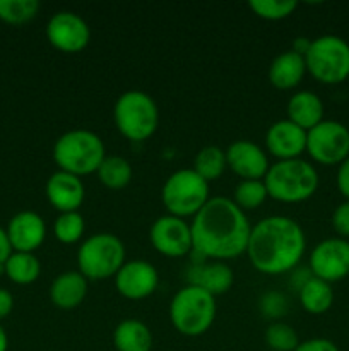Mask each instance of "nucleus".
<instances>
[{
  "label": "nucleus",
  "mask_w": 349,
  "mask_h": 351,
  "mask_svg": "<svg viewBox=\"0 0 349 351\" xmlns=\"http://www.w3.org/2000/svg\"><path fill=\"white\" fill-rule=\"evenodd\" d=\"M190 230L194 252L226 263L246 252L252 226L233 199L211 197L192 218Z\"/></svg>",
  "instance_id": "f257e3e1"
},
{
  "label": "nucleus",
  "mask_w": 349,
  "mask_h": 351,
  "mask_svg": "<svg viewBox=\"0 0 349 351\" xmlns=\"http://www.w3.org/2000/svg\"><path fill=\"white\" fill-rule=\"evenodd\" d=\"M307 249V237L296 219L267 216L252 226L246 256L253 269L269 276L294 271Z\"/></svg>",
  "instance_id": "f03ea898"
},
{
  "label": "nucleus",
  "mask_w": 349,
  "mask_h": 351,
  "mask_svg": "<svg viewBox=\"0 0 349 351\" xmlns=\"http://www.w3.org/2000/svg\"><path fill=\"white\" fill-rule=\"evenodd\" d=\"M263 184L270 199L284 204H298L308 201L317 192L320 178L313 165L296 158L270 165Z\"/></svg>",
  "instance_id": "7ed1b4c3"
},
{
  "label": "nucleus",
  "mask_w": 349,
  "mask_h": 351,
  "mask_svg": "<svg viewBox=\"0 0 349 351\" xmlns=\"http://www.w3.org/2000/svg\"><path fill=\"white\" fill-rule=\"evenodd\" d=\"M53 161L60 171L84 177L96 173L106 154L105 143L96 132L74 129L64 132L53 144Z\"/></svg>",
  "instance_id": "20e7f679"
},
{
  "label": "nucleus",
  "mask_w": 349,
  "mask_h": 351,
  "mask_svg": "<svg viewBox=\"0 0 349 351\" xmlns=\"http://www.w3.org/2000/svg\"><path fill=\"white\" fill-rule=\"evenodd\" d=\"M113 122L118 132L132 143H144L154 136L159 125V110L153 96L130 89L116 98Z\"/></svg>",
  "instance_id": "39448f33"
},
{
  "label": "nucleus",
  "mask_w": 349,
  "mask_h": 351,
  "mask_svg": "<svg viewBox=\"0 0 349 351\" xmlns=\"http://www.w3.org/2000/svg\"><path fill=\"white\" fill-rule=\"evenodd\" d=\"M216 312V297L202 288L187 285L171 298L170 321L180 335L197 338L205 335L214 324Z\"/></svg>",
  "instance_id": "423d86ee"
},
{
  "label": "nucleus",
  "mask_w": 349,
  "mask_h": 351,
  "mask_svg": "<svg viewBox=\"0 0 349 351\" xmlns=\"http://www.w3.org/2000/svg\"><path fill=\"white\" fill-rule=\"evenodd\" d=\"M123 264H125V245L113 233H94L86 239L77 250L79 273L88 281L115 278Z\"/></svg>",
  "instance_id": "0eeeda50"
},
{
  "label": "nucleus",
  "mask_w": 349,
  "mask_h": 351,
  "mask_svg": "<svg viewBox=\"0 0 349 351\" xmlns=\"http://www.w3.org/2000/svg\"><path fill=\"white\" fill-rule=\"evenodd\" d=\"M305 65L315 81L327 86L341 84L349 79V43L337 34H322L311 40Z\"/></svg>",
  "instance_id": "6e6552de"
},
{
  "label": "nucleus",
  "mask_w": 349,
  "mask_h": 351,
  "mask_svg": "<svg viewBox=\"0 0 349 351\" xmlns=\"http://www.w3.org/2000/svg\"><path fill=\"white\" fill-rule=\"evenodd\" d=\"M209 199V184L195 173L194 168L173 171L161 189V201L168 215L181 219L194 218Z\"/></svg>",
  "instance_id": "1a4fd4ad"
},
{
  "label": "nucleus",
  "mask_w": 349,
  "mask_h": 351,
  "mask_svg": "<svg viewBox=\"0 0 349 351\" xmlns=\"http://www.w3.org/2000/svg\"><path fill=\"white\" fill-rule=\"evenodd\" d=\"M307 153L315 163L339 167L349 158V129L339 120L325 119L307 132Z\"/></svg>",
  "instance_id": "9d476101"
},
{
  "label": "nucleus",
  "mask_w": 349,
  "mask_h": 351,
  "mask_svg": "<svg viewBox=\"0 0 349 351\" xmlns=\"http://www.w3.org/2000/svg\"><path fill=\"white\" fill-rule=\"evenodd\" d=\"M47 40L55 50L62 53H79L91 41V27L79 14L60 10L48 19Z\"/></svg>",
  "instance_id": "9b49d317"
},
{
  "label": "nucleus",
  "mask_w": 349,
  "mask_h": 351,
  "mask_svg": "<svg viewBox=\"0 0 349 351\" xmlns=\"http://www.w3.org/2000/svg\"><path fill=\"white\" fill-rule=\"evenodd\" d=\"M310 271L331 285L346 280L349 276V240L331 237L318 242L310 254Z\"/></svg>",
  "instance_id": "f8f14e48"
},
{
  "label": "nucleus",
  "mask_w": 349,
  "mask_h": 351,
  "mask_svg": "<svg viewBox=\"0 0 349 351\" xmlns=\"http://www.w3.org/2000/svg\"><path fill=\"white\" fill-rule=\"evenodd\" d=\"M151 245L164 257H185L194 250L192 230L187 219L164 215L154 219L149 232Z\"/></svg>",
  "instance_id": "ddd939ff"
},
{
  "label": "nucleus",
  "mask_w": 349,
  "mask_h": 351,
  "mask_svg": "<svg viewBox=\"0 0 349 351\" xmlns=\"http://www.w3.org/2000/svg\"><path fill=\"white\" fill-rule=\"evenodd\" d=\"M115 288L127 300H144L151 297L157 290L159 274L151 263L144 259L125 261L120 271L116 273Z\"/></svg>",
  "instance_id": "4468645a"
},
{
  "label": "nucleus",
  "mask_w": 349,
  "mask_h": 351,
  "mask_svg": "<svg viewBox=\"0 0 349 351\" xmlns=\"http://www.w3.org/2000/svg\"><path fill=\"white\" fill-rule=\"evenodd\" d=\"M224 151L228 168L242 180H263L269 171V154L252 141H235Z\"/></svg>",
  "instance_id": "2eb2a0df"
},
{
  "label": "nucleus",
  "mask_w": 349,
  "mask_h": 351,
  "mask_svg": "<svg viewBox=\"0 0 349 351\" xmlns=\"http://www.w3.org/2000/svg\"><path fill=\"white\" fill-rule=\"evenodd\" d=\"M266 151L277 161L301 158L307 153V130L287 119L277 120L266 132Z\"/></svg>",
  "instance_id": "dca6fc26"
},
{
  "label": "nucleus",
  "mask_w": 349,
  "mask_h": 351,
  "mask_svg": "<svg viewBox=\"0 0 349 351\" xmlns=\"http://www.w3.org/2000/svg\"><path fill=\"white\" fill-rule=\"evenodd\" d=\"M5 232L14 252L34 254L47 239V223L38 213L21 211L10 218Z\"/></svg>",
  "instance_id": "f3484780"
},
{
  "label": "nucleus",
  "mask_w": 349,
  "mask_h": 351,
  "mask_svg": "<svg viewBox=\"0 0 349 351\" xmlns=\"http://www.w3.org/2000/svg\"><path fill=\"white\" fill-rule=\"evenodd\" d=\"M44 194L48 202L58 213L79 211L86 197V189L81 177L57 170L48 177L44 185Z\"/></svg>",
  "instance_id": "a211bd4d"
},
{
  "label": "nucleus",
  "mask_w": 349,
  "mask_h": 351,
  "mask_svg": "<svg viewBox=\"0 0 349 351\" xmlns=\"http://www.w3.org/2000/svg\"><path fill=\"white\" fill-rule=\"evenodd\" d=\"M187 280L188 285L202 288L212 297H219L231 290L235 274L229 264L221 261H212V263L204 261L201 264H192L190 269L187 271Z\"/></svg>",
  "instance_id": "6ab92c4d"
},
{
  "label": "nucleus",
  "mask_w": 349,
  "mask_h": 351,
  "mask_svg": "<svg viewBox=\"0 0 349 351\" xmlns=\"http://www.w3.org/2000/svg\"><path fill=\"white\" fill-rule=\"evenodd\" d=\"M287 120L303 130L313 129L325 120V106L320 96L313 91H296L287 101Z\"/></svg>",
  "instance_id": "aec40b11"
},
{
  "label": "nucleus",
  "mask_w": 349,
  "mask_h": 351,
  "mask_svg": "<svg viewBox=\"0 0 349 351\" xmlns=\"http://www.w3.org/2000/svg\"><path fill=\"white\" fill-rule=\"evenodd\" d=\"M307 74V65H305V57L293 50L283 51L276 55L269 65V81L270 84L281 91L294 89Z\"/></svg>",
  "instance_id": "412c9836"
},
{
  "label": "nucleus",
  "mask_w": 349,
  "mask_h": 351,
  "mask_svg": "<svg viewBox=\"0 0 349 351\" xmlns=\"http://www.w3.org/2000/svg\"><path fill=\"white\" fill-rule=\"evenodd\" d=\"M88 295V280L79 271L58 274L50 287V300L62 311L77 308Z\"/></svg>",
  "instance_id": "4be33fe9"
},
{
  "label": "nucleus",
  "mask_w": 349,
  "mask_h": 351,
  "mask_svg": "<svg viewBox=\"0 0 349 351\" xmlns=\"http://www.w3.org/2000/svg\"><path fill=\"white\" fill-rule=\"evenodd\" d=\"M112 339L116 351H151L154 343L149 326L137 319H125L116 324Z\"/></svg>",
  "instance_id": "5701e85b"
},
{
  "label": "nucleus",
  "mask_w": 349,
  "mask_h": 351,
  "mask_svg": "<svg viewBox=\"0 0 349 351\" xmlns=\"http://www.w3.org/2000/svg\"><path fill=\"white\" fill-rule=\"evenodd\" d=\"M298 298H300V304L305 312L311 315H322L331 311L332 304H334V290H332L331 283L311 276L298 290Z\"/></svg>",
  "instance_id": "b1692460"
},
{
  "label": "nucleus",
  "mask_w": 349,
  "mask_h": 351,
  "mask_svg": "<svg viewBox=\"0 0 349 351\" xmlns=\"http://www.w3.org/2000/svg\"><path fill=\"white\" fill-rule=\"evenodd\" d=\"M96 175H98V180L101 182L103 187L109 189V191H122L132 180L133 170L129 160L112 154V156H106L103 160Z\"/></svg>",
  "instance_id": "393cba45"
},
{
  "label": "nucleus",
  "mask_w": 349,
  "mask_h": 351,
  "mask_svg": "<svg viewBox=\"0 0 349 351\" xmlns=\"http://www.w3.org/2000/svg\"><path fill=\"white\" fill-rule=\"evenodd\" d=\"M7 278L16 285H31L40 278L41 264L31 252H12L3 264Z\"/></svg>",
  "instance_id": "a878e982"
},
{
  "label": "nucleus",
  "mask_w": 349,
  "mask_h": 351,
  "mask_svg": "<svg viewBox=\"0 0 349 351\" xmlns=\"http://www.w3.org/2000/svg\"><path fill=\"white\" fill-rule=\"evenodd\" d=\"M228 168L226 163V151L219 146H205L197 151L194 158V171L204 178L207 184L222 177Z\"/></svg>",
  "instance_id": "bb28decb"
},
{
  "label": "nucleus",
  "mask_w": 349,
  "mask_h": 351,
  "mask_svg": "<svg viewBox=\"0 0 349 351\" xmlns=\"http://www.w3.org/2000/svg\"><path fill=\"white\" fill-rule=\"evenodd\" d=\"M269 194L263 180H240L235 189L233 202L242 211H253L267 201Z\"/></svg>",
  "instance_id": "cd10ccee"
},
{
  "label": "nucleus",
  "mask_w": 349,
  "mask_h": 351,
  "mask_svg": "<svg viewBox=\"0 0 349 351\" xmlns=\"http://www.w3.org/2000/svg\"><path fill=\"white\" fill-rule=\"evenodd\" d=\"M86 230L84 218L79 211L74 213H60L53 223V235L58 242L65 245L77 243L82 239Z\"/></svg>",
  "instance_id": "c85d7f7f"
},
{
  "label": "nucleus",
  "mask_w": 349,
  "mask_h": 351,
  "mask_svg": "<svg viewBox=\"0 0 349 351\" xmlns=\"http://www.w3.org/2000/svg\"><path fill=\"white\" fill-rule=\"evenodd\" d=\"M40 10L38 0H0V19L7 24L29 23Z\"/></svg>",
  "instance_id": "c756f323"
},
{
  "label": "nucleus",
  "mask_w": 349,
  "mask_h": 351,
  "mask_svg": "<svg viewBox=\"0 0 349 351\" xmlns=\"http://www.w3.org/2000/svg\"><path fill=\"white\" fill-rule=\"evenodd\" d=\"M266 345L269 351H294L300 345L298 332L286 322H272L266 329Z\"/></svg>",
  "instance_id": "7c9ffc66"
},
{
  "label": "nucleus",
  "mask_w": 349,
  "mask_h": 351,
  "mask_svg": "<svg viewBox=\"0 0 349 351\" xmlns=\"http://www.w3.org/2000/svg\"><path fill=\"white\" fill-rule=\"evenodd\" d=\"M248 7L260 19L281 21L289 17L296 10L298 2L294 0H250Z\"/></svg>",
  "instance_id": "2f4dec72"
},
{
  "label": "nucleus",
  "mask_w": 349,
  "mask_h": 351,
  "mask_svg": "<svg viewBox=\"0 0 349 351\" xmlns=\"http://www.w3.org/2000/svg\"><path fill=\"white\" fill-rule=\"evenodd\" d=\"M260 308H262V312L267 317H281L287 308L286 297H283V295L277 293V291L266 293L262 297V300H260Z\"/></svg>",
  "instance_id": "473e14b6"
},
{
  "label": "nucleus",
  "mask_w": 349,
  "mask_h": 351,
  "mask_svg": "<svg viewBox=\"0 0 349 351\" xmlns=\"http://www.w3.org/2000/svg\"><path fill=\"white\" fill-rule=\"evenodd\" d=\"M332 228L341 239L349 240V201H342L332 213Z\"/></svg>",
  "instance_id": "72a5a7b5"
},
{
  "label": "nucleus",
  "mask_w": 349,
  "mask_h": 351,
  "mask_svg": "<svg viewBox=\"0 0 349 351\" xmlns=\"http://www.w3.org/2000/svg\"><path fill=\"white\" fill-rule=\"evenodd\" d=\"M294 351H339V346L327 338H311L300 341Z\"/></svg>",
  "instance_id": "f704fd0d"
},
{
  "label": "nucleus",
  "mask_w": 349,
  "mask_h": 351,
  "mask_svg": "<svg viewBox=\"0 0 349 351\" xmlns=\"http://www.w3.org/2000/svg\"><path fill=\"white\" fill-rule=\"evenodd\" d=\"M335 185L344 201H349V158H346L337 167V175H335Z\"/></svg>",
  "instance_id": "c9c22d12"
},
{
  "label": "nucleus",
  "mask_w": 349,
  "mask_h": 351,
  "mask_svg": "<svg viewBox=\"0 0 349 351\" xmlns=\"http://www.w3.org/2000/svg\"><path fill=\"white\" fill-rule=\"evenodd\" d=\"M14 308V297L9 290L0 288V321L5 319Z\"/></svg>",
  "instance_id": "e433bc0d"
},
{
  "label": "nucleus",
  "mask_w": 349,
  "mask_h": 351,
  "mask_svg": "<svg viewBox=\"0 0 349 351\" xmlns=\"http://www.w3.org/2000/svg\"><path fill=\"white\" fill-rule=\"evenodd\" d=\"M12 245H10L9 242V237H7V232L5 230L0 226V267L5 264V261L9 259V256L12 254Z\"/></svg>",
  "instance_id": "4c0bfd02"
},
{
  "label": "nucleus",
  "mask_w": 349,
  "mask_h": 351,
  "mask_svg": "<svg viewBox=\"0 0 349 351\" xmlns=\"http://www.w3.org/2000/svg\"><path fill=\"white\" fill-rule=\"evenodd\" d=\"M310 45H311V40L301 36V38H296V40H294L293 48H291V50L296 51V53H300L301 57H305V55H307V51H308V48H310Z\"/></svg>",
  "instance_id": "58836bf2"
},
{
  "label": "nucleus",
  "mask_w": 349,
  "mask_h": 351,
  "mask_svg": "<svg viewBox=\"0 0 349 351\" xmlns=\"http://www.w3.org/2000/svg\"><path fill=\"white\" fill-rule=\"evenodd\" d=\"M9 348V336H7L5 329L0 326V351H7Z\"/></svg>",
  "instance_id": "ea45409f"
}]
</instances>
